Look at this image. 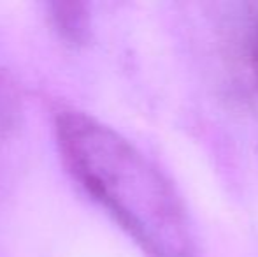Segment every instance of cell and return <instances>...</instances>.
<instances>
[{"instance_id": "cell-1", "label": "cell", "mask_w": 258, "mask_h": 257, "mask_svg": "<svg viewBox=\"0 0 258 257\" xmlns=\"http://www.w3.org/2000/svg\"><path fill=\"white\" fill-rule=\"evenodd\" d=\"M54 132L72 176L143 250L153 257H194L183 202L143 151L83 111L58 113Z\"/></svg>"}, {"instance_id": "cell-2", "label": "cell", "mask_w": 258, "mask_h": 257, "mask_svg": "<svg viewBox=\"0 0 258 257\" xmlns=\"http://www.w3.org/2000/svg\"><path fill=\"white\" fill-rule=\"evenodd\" d=\"M49 16L56 30L72 42H81L88 34V11L83 4L54 2L49 4Z\"/></svg>"}, {"instance_id": "cell-3", "label": "cell", "mask_w": 258, "mask_h": 257, "mask_svg": "<svg viewBox=\"0 0 258 257\" xmlns=\"http://www.w3.org/2000/svg\"><path fill=\"white\" fill-rule=\"evenodd\" d=\"M239 46L246 69L258 86V7L249 11L248 16L244 18Z\"/></svg>"}, {"instance_id": "cell-4", "label": "cell", "mask_w": 258, "mask_h": 257, "mask_svg": "<svg viewBox=\"0 0 258 257\" xmlns=\"http://www.w3.org/2000/svg\"><path fill=\"white\" fill-rule=\"evenodd\" d=\"M7 117H9V110H7V99L4 97V92H2V88H0V124H4V122L7 120Z\"/></svg>"}]
</instances>
